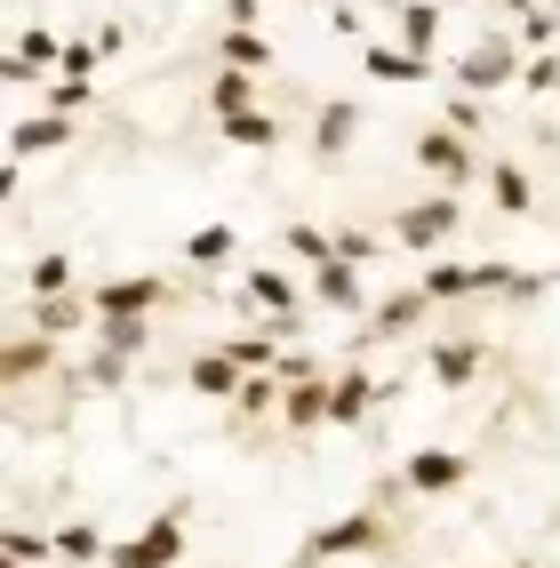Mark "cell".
<instances>
[{"mask_svg":"<svg viewBox=\"0 0 560 568\" xmlns=\"http://www.w3.org/2000/svg\"><path fill=\"white\" fill-rule=\"evenodd\" d=\"M393 545V520H385V505H353V513H336V520H320L305 545H296V568H320V560H377Z\"/></svg>","mask_w":560,"mask_h":568,"instance_id":"cell-1","label":"cell"},{"mask_svg":"<svg viewBox=\"0 0 560 568\" xmlns=\"http://www.w3.org/2000/svg\"><path fill=\"white\" fill-rule=\"evenodd\" d=\"M184 528H193V505L169 497L153 520L136 528V537H121V545L104 552V568H176L184 560Z\"/></svg>","mask_w":560,"mask_h":568,"instance_id":"cell-2","label":"cell"},{"mask_svg":"<svg viewBox=\"0 0 560 568\" xmlns=\"http://www.w3.org/2000/svg\"><path fill=\"white\" fill-rule=\"evenodd\" d=\"M408 153H417V169L432 176V193H457V184H472V176H480V153H472V136H457L448 121L417 129V136H408Z\"/></svg>","mask_w":560,"mask_h":568,"instance_id":"cell-3","label":"cell"},{"mask_svg":"<svg viewBox=\"0 0 560 568\" xmlns=\"http://www.w3.org/2000/svg\"><path fill=\"white\" fill-rule=\"evenodd\" d=\"M520 72H529V49H512V41H472L457 64H448V81H457L465 97H497V89H520Z\"/></svg>","mask_w":560,"mask_h":568,"instance_id":"cell-4","label":"cell"},{"mask_svg":"<svg viewBox=\"0 0 560 568\" xmlns=\"http://www.w3.org/2000/svg\"><path fill=\"white\" fill-rule=\"evenodd\" d=\"M457 233H465V201L457 193H425V201H408L393 216V241L400 248H448Z\"/></svg>","mask_w":560,"mask_h":568,"instance_id":"cell-5","label":"cell"},{"mask_svg":"<svg viewBox=\"0 0 560 568\" xmlns=\"http://www.w3.org/2000/svg\"><path fill=\"white\" fill-rule=\"evenodd\" d=\"M400 480H408V497H457V488L472 480V457L465 448H408Z\"/></svg>","mask_w":560,"mask_h":568,"instance_id":"cell-6","label":"cell"},{"mask_svg":"<svg viewBox=\"0 0 560 568\" xmlns=\"http://www.w3.org/2000/svg\"><path fill=\"white\" fill-rule=\"evenodd\" d=\"M425 313H432L425 288H393V296H377V305L360 313V345H400V336L425 328Z\"/></svg>","mask_w":560,"mask_h":568,"instance_id":"cell-7","label":"cell"},{"mask_svg":"<svg viewBox=\"0 0 560 568\" xmlns=\"http://www.w3.org/2000/svg\"><path fill=\"white\" fill-rule=\"evenodd\" d=\"M89 305H96V321H153L169 305V281L161 273H121V281H104Z\"/></svg>","mask_w":560,"mask_h":568,"instance_id":"cell-8","label":"cell"},{"mask_svg":"<svg viewBox=\"0 0 560 568\" xmlns=\"http://www.w3.org/2000/svg\"><path fill=\"white\" fill-rule=\"evenodd\" d=\"M57 64H64V41H57L49 24H24L17 49H9V64H0V81H9V89H32V81H57Z\"/></svg>","mask_w":560,"mask_h":568,"instance_id":"cell-9","label":"cell"},{"mask_svg":"<svg viewBox=\"0 0 560 568\" xmlns=\"http://www.w3.org/2000/svg\"><path fill=\"white\" fill-rule=\"evenodd\" d=\"M328 393H336V368H320V376H296V385L281 393V425H288L296 440H313V433L328 425Z\"/></svg>","mask_w":560,"mask_h":568,"instance_id":"cell-10","label":"cell"},{"mask_svg":"<svg viewBox=\"0 0 560 568\" xmlns=\"http://www.w3.org/2000/svg\"><path fill=\"white\" fill-rule=\"evenodd\" d=\"M72 136H81V121H72V112H32V121L9 129V161L24 169V161H41V153H64Z\"/></svg>","mask_w":560,"mask_h":568,"instance_id":"cell-11","label":"cell"},{"mask_svg":"<svg viewBox=\"0 0 560 568\" xmlns=\"http://www.w3.org/2000/svg\"><path fill=\"white\" fill-rule=\"evenodd\" d=\"M480 368H489V345H480V336H440L432 361H425V376H432L440 393H465Z\"/></svg>","mask_w":560,"mask_h":568,"instance_id":"cell-12","label":"cell"},{"mask_svg":"<svg viewBox=\"0 0 560 568\" xmlns=\"http://www.w3.org/2000/svg\"><path fill=\"white\" fill-rule=\"evenodd\" d=\"M368 408H377V376H368V361H345L336 368V393H328V425H368Z\"/></svg>","mask_w":560,"mask_h":568,"instance_id":"cell-13","label":"cell"},{"mask_svg":"<svg viewBox=\"0 0 560 568\" xmlns=\"http://www.w3.org/2000/svg\"><path fill=\"white\" fill-rule=\"evenodd\" d=\"M360 121H368V112H360L353 97H328V104H320V121H313V161H345V153H353V136H360Z\"/></svg>","mask_w":560,"mask_h":568,"instance_id":"cell-14","label":"cell"},{"mask_svg":"<svg viewBox=\"0 0 560 568\" xmlns=\"http://www.w3.org/2000/svg\"><path fill=\"white\" fill-rule=\"evenodd\" d=\"M241 385H248V368H241L233 353H201V361H184V393H201V400H224V408H233Z\"/></svg>","mask_w":560,"mask_h":568,"instance_id":"cell-15","label":"cell"},{"mask_svg":"<svg viewBox=\"0 0 560 568\" xmlns=\"http://www.w3.org/2000/svg\"><path fill=\"white\" fill-rule=\"evenodd\" d=\"M360 72H368V81H385V89H425V81H440V64L408 57L400 41H393V49H377V41H368V49H360Z\"/></svg>","mask_w":560,"mask_h":568,"instance_id":"cell-16","label":"cell"},{"mask_svg":"<svg viewBox=\"0 0 560 568\" xmlns=\"http://www.w3.org/2000/svg\"><path fill=\"white\" fill-rule=\"evenodd\" d=\"M89 321H96L89 296H32V305H24V328L32 336H57V345H64V336H81Z\"/></svg>","mask_w":560,"mask_h":568,"instance_id":"cell-17","label":"cell"},{"mask_svg":"<svg viewBox=\"0 0 560 568\" xmlns=\"http://www.w3.org/2000/svg\"><path fill=\"white\" fill-rule=\"evenodd\" d=\"M313 296L328 313H368V288H360V264H345V256H328V264H313Z\"/></svg>","mask_w":560,"mask_h":568,"instance_id":"cell-18","label":"cell"},{"mask_svg":"<svg viewBox=\"0 0 560 568\" xmlns=\"http://www.w3.org/2000/svg\"><path fill=\"white\" fill-rule=\"evenodd\" d=\"M49 368H57V336L17 328L9 345H0V376H9V385H32V376H49Z\"/></svg>","mask_w":560,"mask_h":568,"instance_id":"cell-19","label":"cell"},{"mask_svg":"<svg viewBox=\"0 0 560 568\" xmlns=\"http://www.w3.org/2000/svg\"><path fill=\"white\" fill-rule=\"evenodd\" d=\"M241 305L273 313V321H296V281H288V273H273V264H248V281H241Z\"/></svg>","mask_w":560,"mask_h":568,"instance_id":"cell-20","label":"cell"},{"mask_svg":"<svg viewBox=\"0 0 560 568\" xmlns=\"http://www.w3.org/2000/svg\"><path fill=\"white\" fill-rule=\"evenodd\" d=\"M233 256H241L233 224H193V233H184V264H193V273H216V264H233Z\"/></svg>","mask_w":560,"mask_h":568,"instance_id":"cell-21","label":"cell"},{"mask_svg":"<svg viewBox=\"0 0 560 568\" xmlns=\"http://www.w3.org/2000/svg\"><path fill=\"white\" fill-rule=\"evenodd\" d=\"M208 112H216V121L265 112V104H256V72H233V64H216V81H208Z\"/></svg>","mask_w":560,"mask_h":568,"instance_id":"cell-22","label":"cell"},{"mask_svg":"<svg viewBox=\"0 0 560 568\" xmlns=\"http://www.w3.org/2000/svg\"><path fill=\"white\" fill-rule=\"evenodd\" d=\"M400 49L425 57V64H440V57H432V49H440V0H408V9H400Z\"/></svg>","mask_w":560,"mask_h":568,"instance_id":"cell-23","label":"cell"},{"mask_svg":"<svg viewBox=\"0 0 560 568\" xmlns=\"http://www.w3.org/2000/svg\"><path fill=\"white\" fill-rule=\"evenodd\" d=\"M216 136L233 144V153H273V144H281L288 129L273 121V112H241V121H216Z\"/></svg>","mask_w":560,"mask_h":568,"instance_id":"cell-24","label":"cell"},{"mask_svg":"<svg viewBox=\"0 0 560 568\" xmlns=\"http://www.w3.org/2000/svg\"><path fill=\"white\" fill-rule=\"evenodd\" d=\"M216 353H233V361H241L248 376H265V368H281V353H288V345H281L273 328H241V336H224Z\"/></svg>","mask_w":560,"mask_h":568,"instance_id":"cell-25","label":"cell"},{"mask_svg":"<svg viewBox=\"0 0 560 568\" xmlns=\"http://www.w3.org/2000/svg\"><path fill=\"white\" fill-rule=\"evenodd\" d=\"M489 201H497L505 216H537V184H529V169L497 161V169H489Z\"/></svg>","mask_w":560,"mask_h":568,"instance_id":"cell-26","label":"cell"},{"mask_svg":"<svg viewBox=\"0 0 560 568\" xmlns=\"http://www.w3.org/2000/svg\"><path fill=\"white\" fill-rule=\"evenodd\" d=\"M216 64H233V72H265V64H273V41H265V32H216Z\"/></svg>","mask_w":560,"mask_h":568,"instance_id":"cell-27","label":"cell"},{"mask_svg":"<svg viewBox=\"0 0 560 568\" xmlns=\"http://www.w3.org/2000/svg\"><path fill=\"white\" fill-rule=\"evenodd\" d=\"M417 288L432 296V305H457V296H472V264H457V256H432Z\"/></svg>","mask_w":560,"mask_h":568,"instance_id":"cell-28","label":"cell"},{"mask_svg":"<svg viewBox=\"0 0 560 568\" xmlns=\"http://www.w3.org/2000/svg\"><path fill=\"white\" fill-rule=\"evenodd\" d=\"M281 393H288L281 376H248V385H241V400H233V425L248 433L256 416H273V408H281Z\"/></svg>","mask_w":560,"mask_h":568,"instance_id":"cell-29","label":"cell"},{"mask_svg":"<svg viewBox=\"0 0 560 568\" xmlns=\"http://www.w3.org/2000/svg\"><path fill=\"white\" fill-rule=\"evenodd\" d=\"M104 552H112V545H104V528H96V520H72V528H57V560H81V568L96 560V568H104Z\"/></svg>","mask_w":560,"mask_h":568,"instance_id":"cell-30","label":"cell"},{"mask_svg":"<svg viewBox=\"0 0 560 568\" xmlns=\"http://www.w3.org/2000/svg\"><path fill=\"white\" fill-rule=\"evenodd\" d=\"M281 248L296 264H328L336 256V233H320V224H281Z\"/></svg>","mask_w":560,"mask_h":568,"instance_id":"cell-31","label":"cell"},{"mask_svg":"<svg viewBox=\"0 0 560 568\" xmlns=\"http://www.w3.org/2000/svg\"><path fill=\"white\" fill-rule=\"evenodd\" d=\"M0 560H57V537H32V528H17V520H0Z\"/></svg>","mask_w":560,"mask_h":568,"instance_id":"cell-32","label":"cell"},{"mask_svg":"<svg viewBox=\"0 0 560 568\" xmlns=\"http://www.w3.org/2000/svg\"><path fill=\"white\" fill-rule=\"evenodd\" d=\"M32 296H72V256L64 248H49V256H32Z\"/></svg>","mask_w":560,"mask_h":568,"instance_id":"cell-33","label":"cell"},{"mask_svg":"<svg viewBox=\"0 0 560 568\" xmlns=\"http://www.w3.org/2000/svg\"><path fill=\"white\" fill-rule=\"evenodd\" d=\"M96 345H112V353H144V345H153V321H96Z\"/></svg>","mask_w":560,"mask_h":568,"instance_id":"cell-34","label":"cell"},{"mask_svg":"<svg viewBox=\"0 0 560 568\" xmlns=\"http://www.w3.org/2000/svg\"><path fill=\"white\" fill-rule=\"evenodd\" d=\"M121 376H129V353H112V345H96V353H89V368H81V385L112 393V385H121Z\"/></svg>","mask_w":560,"mask_h":568,"instance_id":"cell-35","label":"cell"},{"mask_svg":"<svg viewBox=\"0 0 560 568\" xmlns=\"http://www.w3.org/2000/svg\"><path fill=\"white\" fill-rule=\"evenodd\" d=\"M440 121L457 129V136H480V129H489V112H480V97H465V89H457V97L440 104Z\"/></svg>","mask_w":560,"mask_h":568,"instance_id":"cell-36","label":"cell"},{"mask_svg":"<svg viewBox=\"0 0 560 568\" xmlns=\"http://www.w3.org/2000/svg\"><path fill=\"white\" fill-rule=\"evenodd\" d=\"M336 256H345V264H377L385 248H377V233H368V224H336Z\"/></svg>","mask_w":560,"mask_h":568,"instance_id":"cell-37","label":"cell"},{"mask_svg":"<svg viewBox=\"0 0 560 568\" xmlns=\"http://www.w3.org/2000/svg\"><path fill=\"white\" fill-rule=\"evenodd\" d=\"M520 89H529V97H552V89H560V57H552V49H529V72H520Z\"/></svg>","mask_w":560,"mask_h":568,"instance_id":"cell-38","label":"cell"},{"mask_svg":"<svg viewBox=\"0 0 560 568\" xmlns=\"http://www.w3.org/2000/svg\"><path fill=\"white\" fill-rule=\"evenodd\" d=\"M89 104H96V81H64V72L49 81V112H89Z\"/></svg>","mask_w":560,"mask_h":568,"instance_id":"cell-39","label":"cell"},{"mask_svg":"<svg viewBox=\"0 0 560 568\" xmlns=\"http://www.w3.org/2000/svg\"><path fill=\"white\" fill-rule=\"evenodd\" d=\"M96 64H104L96 41H64V64H57V72H64V81H96Z\"/></svg>","mask_w":560,"mask_h":568,"instance_id":"cell-40","label":"cell"},{"mask_svg":"<svg viewBox=\"0 0 560 568\" xmlns=\"http://www.w3.org/2000/svg\"><path fill=\"white\" fill-rule=\"evenodd\" d=\"M520 41H529V49H552V41H560V17H552V9H529V17H520Z\"/></svg>","mask_w":560,"mask_h":568,"instance_id":"cell-41","label":"cell"},{"mask_svg":"<svg viewBox=\"0 0 560 568\" xmlns=\"http://www.w3.org/2000/svg\"><path fill=\"white\" fill-rule=\"evenodd\" d=\"M224 32H265V0H224Z\"/></svg>","mask_w":560,"mask_h":568,"instance_id":"cell-42","label":"cell"},{"mask_svg":"<svg viewBox=\"0 0 560 568\" xmlns=\"http://www.w3.org/2000/svg\"><path fill=\"white\" fill-rule=\"evenodd\" d=\"M273 376H281V385H296V376H320V361H313V353H281Z\"/></svg>","mask_w":560,"mask_h":568,"instance_id":"cell-43","label":"cell"},{"mask_svg":"<svg viewBox=\"0 0 560 568\" xmlns=\"http://www.w3.org/2000/svg\"><path fill=\"white\" fill-rule=\"evenodd\" d=\"M377 9H408V0H377Z\"/></svg>","mask_w":560,"mask_h":568,"instance_id":"cell-44","label":"cell"},{"mask_svg":"<svg viewBox=\"0 0 560 568\" xmlns=\"http://www.w3.org/2000/svg\"><path fill=\"white\" fill-rule=\"evenodd\" d=\"M505 568H537V560H505Z\"/></svg>","mask_w":560,"mask_h":568,"instance_id":"cell-45","label":"cell"}]
</instances>
